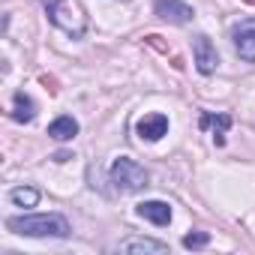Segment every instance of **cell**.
<instances>
[{
	"label": "cell",
	"mask_w": 255,
	"mask_h": 255,
	"mask_svg": "<svg viewBox=\"0 0 255 255\" xmlns=\"http://www.w3.org/2000/svg\"><path fill=\"white\" fill-rule=\"evenodd\" d=\"M39 84H45L48 93H57V90H60V87H57V78H51V75H39Z\"/></svg>",
	"instance_id": "2e32d148"
},
{
	"label": "cell",
	"mask_w": 255,
	"mask_h": 255,
	"mask_svg": "<svg viewBox=\"0 0 255 255\" xmlns=\"http://www.w3.org/2000/svg\"><path fill=\"white\" fill-rule=\"evenodd\" d=\"M9 201H12L15 207H36V204H39V189H33V186H18V189L9 192Z\"/></svg>",
	"instance_id": "4fadbf2b"
},
{
	"label": "cell",
	"mask_w": 255,
	"mask_h": 255,
	"mask_svg": "<svg viewBox=\"0 0 255 255\" xmlns=\"http://www.w3.org/2000/svg\"><path fill=\"white\" fill-rule=\"evenodd\" d=\"M120 252H153V255H162L168 252V243H159V240H150V237H129V240H123L117 246Z\"/></svg>",
	"instance_id": "8fae6325"
},
{
	"label": "cell",
	"mask_w": 255,
	"mask_h": 255,
	"mask_svg": "<svg viewBox=\"0 0 255 255\" xmlns=\"http://www.w3.org/2000/svg\"><path fill=\"white\" fill-rule=\"evenodd\" d=\"M135 132H138V138H144V141H159V138L168 132V117H165V114H144V117L135 123Z\"/></svg>",
	"instance_id": "52a82bcc"
},
{
	"label": "cell",
	"mask_w": 255,
	"mask_h": 255,
	"mask_svg": "<svg viewBox=\"0 0 255 255\" xmlns=\"http://www.w3.org/2000/svg\"><path fill=\"white\" fill-rule=\"evenodd\" d=\"M231 39H234L237 54H240L246 63H255V18L240 21V24L234 27V33H231Z\"/></svg>",
	"instance_id": "5b68a950"
},
{
	"label": "cell",
	"mask_w": 255,
	"mask_h": 255,
	"mask_svg": "<svg viewBox=\"0 0 255 255\" xmlns=\"http://www.w3.org/2000/svg\"><path fill=\"white\" fill-rule=\"evenodd\" d=\"M192 57H195V69L201 75H213L216 66H219V54H216V45L210 42V36L198 33L195 42H192Z\"/></svg>",
	"instance_id": "277c9868"
},
{
	"label": "cell",
	"mask_w": 255,
	"mask_h": 255,
	"mask_svg": "<svg viewBox=\"0 0 255 255\" xmlns=\"http://www.w3.org/2000/svg\"><path fill=\"white\" fill-rule=\"evenodd\" d=\"M48 135H51L54 141H72V138L78 135V120L69 117V114L51 120V123H48Z\"/></svg>",
	"instance_id": "30bf717a"
},
{
	"label": "cell",
	"mask_w": 255,
	"mask_h": 255,
	"mask_svg": "<svg viewBox=\"0 0 255 255\" xmlns=\"http://www.w3.org/2000/svg\"><path fill=\"white\" fill-rule=\"evenodd\" d=\"M6 228L24 237H69V222L57 213H39V216H12L6 219Z\"/></svg>",
	"instance_id": "6da1fadb"
},
{
	"label": "cell",
	"mask_w": 255,
	"mask_h": 255,
	"mask_svg": "<svg viewBox=\"0 0 255 255\" xmlns=\"http://www.w3.org/2000/svg\"><path fill=\"white\" fill-rule=\"evenodd\" d=\"M207 243H210V234H207V231H192V234L183 237V246H186V249H201V246H207Z\"/></svg>",
	"instance_id": "5bb4252c"
},
{
	"label": "cell",
	"mask_w": 255,
	"mask_h": 255,
	"mask_svg": "<svg viewBox=\"0 0 255 255\" xmlns=\"http://www.w3.org/2000/svg\"><path fill=\"white\" fill-rule=\"evenodd\" d=\"M135 213L141 216V219H147V222H153V225H168L171 222V207L165 204V201H141L138 207H135Z\"/></svg>",
	"instance_id": "ba28073f"
},
{
	"label": "cell",
	"mask_w": 255,
	"mask_h": 255,
	"mask_svg": "<svg viewBox=\"0 0 255 255\" xmlns=\"http://www.w3.org/2000/svg\"><path fill=\"white\" fill-rule=\"evenodd\" d=\"M39 3L45 6V15L54 27H60L63 33L81 39L84 30H87V21H84V12L81 6L75 3V0H39Z\"/></svg>",
	"instance_id": "7a4b0ae2"
},
{
	"label": "cell",
	"mask_w": 255,
	"mask_h": 255,
	"mask_svg": "<svg viewBox=\"0 0 255 255\" xmlns=\"http://www.w3.org/2000/svg\"><path fill=\"white\" fill-rule=\"evenodd\" d=\"M144 42H147V45H153L156 51H162V54H168V45L162 42V36H156V33H150V36H147Z\"/></svg>",
	"instance_id": "9a60e30c"
},
{
	"label": "cell",
	"mask_w": 255,
	"mask_h": 255,
	"mask_svg": "<svg viewBox=\"0 0 255 255\" xmlns=\"http://www.w3.org/2000/svg\"><path fill=\"white\" fill-rule=\"evenodd\" d=\"M36 117V105H33V99L27 96V93H15V102H12V120H18V123H30Z\"/></svg>",
	"instance_id": "7c38bea8"
},
{
	"label": "cell",
	"mask_w": 255,
	"mask_h": 255,
	"mask_svg": "<svg viewBox=\"0 0 255 255\" xmlns=\"http://www.w3.org/2000/svg\"><path fill=\"white\" fill-rule=\"evenodd\" d=\"M156 15L171 24H189L195 18V9L183 0H156Z\"/></svg>",
	"instance_id": "8992f818"
},
{
	"label": "cell",
	"mask_w": 255,
	"mask_h": 255,
	"mask_svg": "<svg viewBox=\"0 0 255 255\" xmlns=\"http://www.w3.org/2000/svg\"><path fill=\"white\" fill-rule=\"evenodd\" d=\"M198 126H201V129H213V141L222 147L225 144V132L231 129V117L228 114H210V111H204L201 120H198Z\"/></svg>",
	"instance_id": "9c48e42d"
},
{
	"label": "cell",
	"mask_w": 255,
	"mask_h": 255,
	"mask_svg": "<svg viewBox=\"0 0 255 255\" xmlns=\"http://www.w3.org/2000/svg\"><path fill=\"white\" fill-rule=\"evenodd\" d=\"M147 180H150L147 171H144L135 159H129V156L114 159V165H111V183H114V189H117L120 195H129V192L144 189Z\"/></svg>",
	"instance_id": "3957f363"
}]
</instances>
